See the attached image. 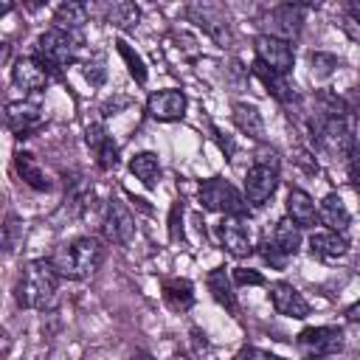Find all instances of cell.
Here are the masks:
<instances>
[{
  "instance_id": "cell-19",
  "label": "cell",
  "mask_w": 360,
  "mask_h": 360,
  "mask_svg": "<svg viewBox=\"0 0 360 360\" xmlns=\"http://www.w3.org/2000/svg\"><path fill=\"white\" fill-rule=\"evenodd\" d=\"M253 76L264 84V90H267L278 104L290 107V104H295V101H298V93H295V87L290 84V79H287V76L273 73V70H270V68H264L262 62H253Z\"/></svg>"
},
{
  "instance_id": "cell-34",
  "label": "cell",
  "mask_w": 360,
  "mask_h": 360,
  "mask_svg": "<svg viewBox=\"0 0 360 360\" xmlns=\"http://www.w3.org/2000/svg\"><path fill=\"white\" fill-rule=\"evenodd\" d=\"M169 233H172L174 242L183 239V202H174V208H172V217H169Z\"/></svg>"
},
{
  "instance_id": "cell-27",
  "label": "cell",
  "mask_w": 360,
  "mask_h": 360,
  "mask_svg": "<svg viewBox=\"0 0 360 360\" xmlns=\"http://www.w3.org/2000/svg\"><path fill=\"white\" fill-rule=\"evenodd\" d=\"M129 172H132L146 188H155V183H158V177H160V160H158L155 152H138V155H132V160H129Z\"/></svg>"
},
{
  "instance_id": "cell-38",
  "label": "cell",
  "mask_w": 360,
  "mask_h": 360,
  "mask_svg": "<svg viewBox=\"0 0 360 360\" xmlns=\"http://www.w3.org/2000/svg\"><path fill=\"white\" fill-rule=\"evenodd\" d=\"M346 321H352V323H360V301H354V304L346 309Z\"/></svg>"
},
{
  "instance_id": "cell-8",
  "label": "cell",
  "mask_w": 360,
  "mask_h": 360,
  "mask_svg": "<svg viewBox=\"0 0 360 360\" xmlns=\"http://www.w3.org/2000/svg\"><path fill=\"white\" fill-rule=\"evenodd\" d=\"M101 233L110 245H129L132 236H135V217L129 214V208L118 200V197H110L107 205H104V214H101Z\"/></svg>"
},
{
  "instance_id": "cell-15",
  "label": "cell",
  "mask_w": 360,
  "mask_h": 360,
  "mask_svg": "<svg viewBox=\"0 0 360 360\" xmlns=\"http://www.w3.org/2000/svg\"><path fill=\"white\" fill-rule=\"evenodd\" d=\"M42 124V110L37 101H11L6 104V127L17 138H28Z\"/></svg>"
},
{
  "instance_id": "cell-36",
  "label": "cell",
  "mask_w": 360,
  "mask_h": 360,
  "mask_svg": "<svg viewBox=\"0 0 360 360\" xmlns=\"http://www.w3.org/2000/svg\"><path fill=\"white\" fill-rule=\"evenodd\" d=\"M14 236H17V219L8 217V219H6V253L14 250Z\"/></svg>"
},
{
  "instance_id": "cell-11",
  "label": "cell",
  "mask_w": 360,
  "mask_h": 360,
  "mask_svg": "<svg viewBox=\"0 0 360 360\" xmlns=\"http://www.w3.org/2000/svg\"><path fill=\"white\" fill-rule=\"evenodd\" d=\"M217 239H219L222 250H228L236 259H245V256L253 253L250 228H248L245 217H222L217 222Z\"/></svg>"
},
{
  "instance_id": "cell-22",
  "label": "cell",
  "mask_w": 360,
  "mask_h": 360,
  "mask_svg": "<svg viewBox=\"0 0 360 360\" xmlns=\"http://www.w3.org/2000/svg\"><path fill=\"white\" fill-rule=\"evenodd\" d=\"M208 292L214 295V301L219 307H225L231 315L239 312V304H236V292H233V276L225 270V267H214L208 273Z\"/></svg>"
},
{
  "instance_id": "cell-4",
  "label": "cell",
  "mask_w": 360,
  "mask_h": 360,
  "mask_svg": "<svg viewBox=\"0 0 360 360\" xmlns=\"http://www.w3.org/2000/svg\"><path fill=\"white\" fill-rule=\"evenodd\" d=\"M34 56L51 70V73H59L65 70L68 65L76 62L79 56V39L68 31H59V28H48L37 37V48H34Z\"/></svg>"
},
{
  "instance_id": "cell-28",
  "label": "cell",
  "mask_w": 360,
  "mask_h": 360,
  "mask_svg": "<svg viewBox=\"0 0 360 360\" xmlns=\"http://www.w3.org/2000/svg\"><path fill=\"white\" fill-rule=\"evenodd\" d=\"M107 22L121 28V31H135L138 22H141V8L135 3H127V0L124 3H112L107 8Z\"/></svg>"
},
{
  "instance_id": "cell-39",
  "label": "cell",
  "mask_w": 360,
  "mask_h": 360,
  "mask_svg": "<svg viewBox=\"0 0 360 360\" xmlns=\"http://www.w3.org/2000/svg\"><path fill=\"white\" fill-rule=\"evenodd\" d=\"M129 360H155V357H152L149 352H135V354H132Z\"/></svg>"
},
{
  "instance_id": "cell-32",
  "label": "cell",
  "mask_w": 360,
  "mask_h": 360,
  "mask_svg": "<svg viewBox=\"0 0 360 360\" xmlns=\"http://www.w3.org/2000/svg\"><path fill=\"white\" fill-rule=\"evenodd\" d=\"M343 163H346V174H349V183H352V186L360 191V146H357V149H354V152H352V155H349Z\"/></svg>"
},
{
  "instance_id": "cell-17",
  "label": "cell",
  "mask_w": 360,
  "mask_h": 360,
  "mask_svg": "<svg viewBox=\"0 0 360 360\" xmlns=\"http://www.w3.org/2000/svg\"><path fill=\"white\" fill-rule=\"evenodd\" d=\"M309 253L321 262H338L349 253V239L335 231H312L309 233Z\"/></svg>"
},
{
  "instance_id": "cell-25",
  "label": "cell",
  "mask_w": 360,
  "mask_h": 360,
  "mask_svg": "<svg viewBox=\"0 0 360 360\" xmlns=\"http://www.w3.org/2000/svg\"><path fill=\"white\" fill-rule=\"evenodd\" d=\"M87 22V6L84 3H76V0H68V3H59L56 11H53V28L59 31H68V34H79Z\"/></svg>"
},
{
  "instance_id": "cell-16",
  "label": "cell",
  "mask_w": 360,
  "mask_h": 360,
  "mask_svg": "<svg viewBox=\"0 0 360 360\" xmlns=\"http://www.w3.org/2000/svg\"><path fill=\"white\" fill-rule=\"evenodd\" d=\"M84 141H87V146L96 152V163H98L101 172H110V169L118 166V146H115L112 135L104 129L101 121H96V124H90V127L84 129Z\"/></svg>"
},
{
  "instance_id": "cell-21",
  "label": "cell",
  "mask_w": 360,
  "mask_h": 360,
  "mask_svg": "<svg viewBox=\"0 0 360 360\" xmlns=\"http://www.w3.org/2000/svg\"><path fill=\"white\" fill-rule=\"evenodd\" d=\"M270 248H276L278 253H284L287 259H292L298 250H301V228L290 219V217H281L276 225H273V233L264 239Z\"/></svg>"
},
{
  "instance_id": "cell-20",
  "label": "cell",
  "mask_w": 360,
  "mask_h": 360,
  "mask_svg": "<svg viewBox=\"0 0 360 360\" xmlns=\"http://www.w3.org/2000/svg\"><path fill=\"white\" fill-rule=\"evenodd\" d=\"M318 217H321V225H326V231H335V233H346V228L352 222V214H349V208L338 191H329L321 200Z\"/></svg>"
},
{
  "instance_id": "cell-18",
  "label": "cell",
  "mask_w": 360,
  "mask_h": 360,
  "mask_svg": "<svg viewBox=\"0 0 360 360\" xmlns=\"http://www.w3.org/2000/svg\"><path fill=\"white\" fill-rule=\"evenodd\" d=\"M287 217L298 225V228H315L321 225V217H318V208H315V200L304 191V188H290L287 191Z\"/></svg>"
},
{
  "instance_id": "cell-9",
  "label": "cell",
  "mask_w": 360,
  "mask_h": 360,
  "mask_svg": "<svg viewBox=\"0 0 360 360\" xmlns=\"http://www.w3.org/2000/svg\"><path fill=\"white\" fill-rule=\"evenodd\" d=\"M295 343L304 352V357H332L343 349L346 340L340 326H307Z\"/></svg>"
},
{
  "instance_id": "cell-37",
  "label": "cell",
  "mask_w": 360,
  "mask_h": 360,
  "mask_svg": "<svg viewBox=\"0 0 360 360\" xmlns=\"http://www.w3.org/2000/svg\"><path fill=\"white\" fill-rule=\"evenodd\" d=\"M346 14L352 17V22H357V25H360V0L349 3V6H346Z\"/></svg>"
},
{
  "instance_id": "cell-33",
  "label": "cell",
  "mask_w": 360,
  "mask_h": 360,
  "mask_svg": "<svg viewBox=\"0 0 360 360\" xmlns=\"http://www.w3.org/2000/svg\"><path fill=\"white\" fill-rule=\"evenodd\" d=\"M84 76H87L90 84H101L104 76H107V70H104V59L98 56L96 62H84Z\"/></svg>"
},
{
  "instance_id": "cell-5",
  "label": "cell",
  "mask_w": 360,
  "mask_h": 360,
  "mask_svg": "<svg viewBox=\"0 0 360 360\" xmlns=\"http://www.w3.org/2000/svg\"><path fill=\"white\" fill-rule=\"evenodd\" d=\"M200 202L202 208L225 214V217H245L250 211L245 194H239V188L222 177H208L200 183Z\"/></svg>"
},
{
  "instance_id": "cell-35",
  "label": "cell",
  "mask_w": 360,
  "mask_h": 360,
  "mask_svg": "<svg viewBox=\"0 0 360 360\" xmlns=\"http://www.w3.org/2000/svg\"><path fill=\"white\" fill-rule=\"evenodd\" d=\"M233 360H284V357L270 354V352H262V349H256V346H245V349L236 352Z\"/></svg>"
},
{
  "instance_id": "cell-14",
  "label": "cell",
  "mask_w": 360,
  "mask_h": 360,
  "mask_svg": "<svg viewBox=\"0 0 360 360\" xmlns=\"http://www.w3.org/2000/svg\"><path fill=\"white\" fill-rule=\"evenodd\" d=\"M11 82L22 93H39L51 82V70L37 59V56H20L11 68Z\"/></svg>"
},
{
  "instance_id": "cell-40",
  "label": "cell",
  "mask_w": 360,
  "mask_h": 360,
  "mask_svg": "<svg viewBox=\"0 0 360 360\" xmlns=\"http://www.w3.org/2000/svg\"><path fill=\"white\" fill-rule=\"evenodd\" d=\"M304 360H329V357H304Z\"/></svg>"
},
{
  "instance_id": "cell-3",
  "label": "cell",
  "mask_w": 360,
  "mask_h": 360,
  "mask_svg": "<svg viewBox=\"0 0 360 360\" xmlns=\"http://www.w3.org/2000/svg\"><path fill=\"white\" fill-rule=\"evenodd\" d=\"M281 180V163L273 149L256 152L250 169L245 172V200L250 208H262L278 188Z\"/></svg>"
},
{
  "instance_id": "cell-31",
  "label": "cell",
  "mask_w": 360,
  "mask_h": 360,
  "mask_svg": "<svg viewBox=\"0 0 360 360\" xmlns=\"http://www.w3.org/2000/svg\"><path fill=\"white\" fill-rule=\"evenodd\" d=\"M231 276H233V284H242V287L245 284H250V287H262L264 284V276L256 273V270H248V267H236Z\"/></svg>"
},
{
  "instance_id": "cell-24",
  "label": "cell",
  "mask_w": 360,
  "mask_h": 360,
  "mask_svg": "<svg viewBox=\"0 0 360 360\" xmlns=\"http://www.w3.org/2000/svg\"><path fill=\"white\" fill-rule=\"evenodd\" d=\"M231 118H233L236 129L245 132L248 138H253V141H262V138H264V118H262V112H259L253 104L236 101V104L231 107Z\"/></svg>"
},
{
  "instance_id": "cell-6",
  "label": "cell",
  "mask_w": 360,
  "mask_h": 360,
  "mask_svg": "<svg viewBox=\"0 0 360 360\" xmlns=\"http://www.w3.org/2000/svg\"><path fill=\"white\" fill-rule=\"evenodd\" d=\"M186 17L188 22H194L205 37H211L219 48H228L233 39V28H231V17L225 11V6L219 3H188L186 6Z\"/></svg>"
},
{
  "instance_id": "cell-29",
  "label": "cell",
  "mask_w": 360,
  "mask_h": 360,
  "mask_svg": "<svg viewBox=\"0 0 360 360\" xmlns=\"http://www.w3.org/2000/svg\"><path fill=\"white\" fill-rule=\"evenodd\" d=\"M115 48H118L121 59L127 62V70H129V76H132L138 84H143V82H146V65H143L141 53H138V51H132V45H129L127 39H115Z\"/></svg>"
},
{
  "instance_id": "cell-13",
  "label": "cell",
  "mask_w": 360,
  "mask_h": 360,
  "mask_svg": "<svg viewBox=\"0 0 360 360\" xmlns=\"http://www.w3.org/2000/svg\"><path fill=\"white\" fill-rule=\"evenodd\" d=\"M267 298H270L273 309H276L278 315H284V318L301 321V318L309 315L307 298H304V295L298 292V287H292L290 281H273V284L267 287Z\"/></svg>"
},
{
  "instance_id": "cell-1",
  "label": "cell",
  "mask_w": 360,
  "mask_h": 360,
  "mask_svg": "<svg viewBox=\"0 0 360 360\" xmlns=\"http://www.w3.org/2000/svg\"><path fill=\"white\" fill-rule=\"evenodd\" d=\"M62 273L51 259H31L14 287V301L20 309H51L59 292Z\"/></svg>"
},
{
  "instance_id": "cell-30",
  "label": "cell",
  "mask_w": 360,
  "mask_h": 360,
  "mask_svg": "<svg viewBox=\"0 0 360 360\" xmlns=\"http://www.w3.org/2000/svg\"><path fill=\"white\" fill-rule=\"evenodd\" d=\"M338 56L335 53H326V51H312L309 53V73H312V79H326V76H332L335 70H338Z\"/></svg>"
},
{
  "instance_id": "cell-12",
  "label": "cell",
  "mask_w": 360,
  "mask_h": 360,
  "mask_svg": "<svg viewBox=\"0 0 360 360\" xmlns=\"http://www.w3.org/2000/svg\"><path fill=\"white\" fill-rule=\"evenodd\" d=\"M186 107H188L186 93L183 90H174V87L155 90L146 98V115L155 118V121H180L186 115Z\"/></svg>"
},
{
  "instance_id": "cell-10",
  "label": "cell",
  "mask_w": 360,
  "mask_h": 360,
  "mask_svg": "<svg viewBox=\"0 0 360 360\" xmlns=\"http://www.w3.org/2000/svg\"><path fill=\"white\" fill-rule=\"evenodd\" d=\"M304 20H307V6H301V3H281V6L267 11V31L264 34L292 42V39L301 37Z\"/></svg>"
},
{
  "instance_id": "cell-7",
  "label": "cell",
  "mask_w": 360,
  "mask_h": 360,
  "mask_svg": "<svg viewBox=\"0 0 360 360\" xmlns=\"http://www.w3.org/2000/svg\"><path fill=\"white\" fill-rule=\"evenodd\" d=\"M253 51H256V62H262V65L270 68L273 73L290 76V70H292V65H295L292 42L278 39V37H270V34H259V37L253 39Z\"/></svg>"
},
{
  "instance_id": "cell-23",
  "label": "cell",
  "mask_w": 360,
  "mask_h": 360,
  "mask_svg": "<svg viewBox=\"0 0 360 360\" xmlns=\"http://www.w3.org/2000/svg\"><path fill=\"white\" fill-rule=\"evenodd\" d=\"M160 292L172 312H188L194 307V284L188 278H163Z\"/></svg>"
},
{
  "instance_id": "cell-26",
  "label": "cell",
  "mask_w": 360,
  "mask_h": 360,
  "mask_svg": "<svg viewBox=\"0 0 360 360\" xmlns=\"http://www.w3.org/2000/svg\"><path fill=\"white\" fill-rule=\"evenodd\" d=\"M14 169H17V174L22 177V183L31 186L34 191H48V188H51V180H48L45 169L37 163V158H34L31 152H17V155H14Z\"/></svg>"
},
{
  "instance_id": "cell-41",
  "label": "cell",
  "mask_w": 360,
  "mask_h": 360,
  "mask_svg": "<svg viewBox=\"0 0 360 360\" xmlns=\"http://www.w3.org/2000/svg\"><path fill=\"white\" fill-rule=\"evenodd\" d=\"M354 267H357V273H360V256H357V262H354Z\"/></svg>"
},
{
  "instance_id": "cell-2",
  "label": "cell",
  "mask_w": 360,
  "mask_h": 360,
  "mask_svg": "<svg viewBox=\"0 0 360 360\" xmlns=\"http://www.w3.org/2000/svg\"><path fill=\"white\" fill-rule=\"evenodd\" d=\"M56 270L62 273V278H73V281H84L90 278L101 262H104V245L96 239V236H79L68 245H62L53 259Z\"/></svg>"
}]
</instances>
